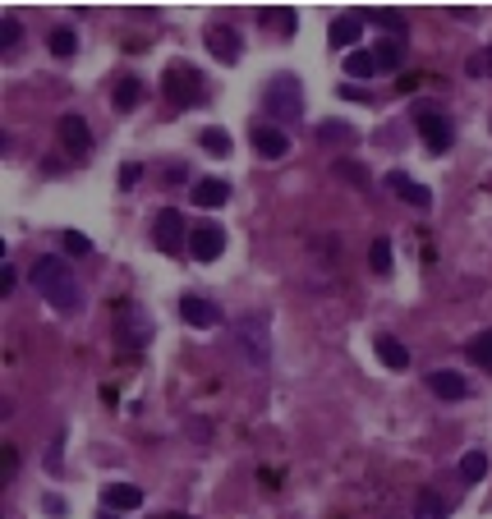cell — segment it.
<instances>
[{
    "label": "cell",
    "mask_w": 492,
    "mask_h": 519,
    "mask_svg": "<svg viewBox=\"0 0 492 519\" xmlns=\"http://www.w3.org/2000/svg\"><path fill=\"white\" fill-rule=\"evenodd\" d=\"M28 281H33V290H37L60 317H78V313H84V285L74 281V271H69L65 258L42 253V258L33 262V271H28Z\"/></svg>",
    "instance_id": "cell-1"
},
{
    "label": "cell",
    "mask_w": 492,
    "mask_h": 519,
    "mask_svg": "<svg viewBox=\"0 0 492 519\" xmlns=\"http://www.w3.org/2000/svg\"><path fill=\"white\" fill-rule=\"evenodd\" d=\"M262 111L271 120H281V124H290V120L304 116V88H299V78H290V74L271 78V84L262 88Z\"/></svg>",
    "instance_id": "cell-2"
},
{
    "label": "cell",
    "mask_w": 492,
    "mask_h": 519,
    "mask_svg": "<svg viewBox=\"0 0 492 519\" xmlns=\"http://www.w3.org/2000/svg\"><path fill=\"white\" fill-rule=\"evenodd\" d=\"M161 92H166V101H175L180 111H189V106L207 101V78L194 65H171L166 78H161Z\"/></svg>",
    "instance_id": "cell-3"
},
{
    "label": "cell",
    "mask_w": 492,
    "mask_h": 519,
    "mask_svg": "<svg viewBox=\"0 0 492 519\" xmlns=\"http://www.w3.org/2000/svg\"><path fill=\"white\" fill-rule=\"evenodd\" d=\"M415 120H419V139H423V148H428L432 156L451 152V143H456V124H451V116H447V111H432V106H419Z\"/></svg>",
    "instance_id": "cell-4"
},
{
    "label": "cell",
    "mask_w": 492,
    "mask_h": 519,
    "mask_svg": "<svg viewBox=\"0 0 492 519\" xmlns=\"http://www.w3.org/2000/svg\"><path fill=\"white\" fill-rule=\"evenodd\" d=\"M235 340L244 349V359H249L254 368H267L271 349H267V317H239L235 322Z\"/></svg>",
    "instance_id": "cell-5"
},
{
    "label": "cell",
    "mask_w": 492,
    "mask_h": 519,
    "mask_svg": "<svg viewBox=\"0 0 492 519\" xmlns=\"http://www.w3.org/2000/svg\"><path fill=\"white\" fill-rule=\"evenodd\" d=\"M116 340L125 349H143L152 340V322L143 317V308H133V304H120L116 313Z\"/></svg>",
    "instance_id": "cell-6"
},
{
    "label": "cell",
    "mask_w": 492,
    "mask_h": 519,
    "mask_svg": "<svg viewBox=\"0 0 492 519\" xmlns=\"http://www.w3.org/2000/svg\"><path fill=\"white\" fill-rule=\"evenodd\" d=\"M207 51L222 65H239V56H244V37L230 28V23H212L207 28Z\"/></svg>",
    "instance_id": "cell-7"
},
{
    "label": "cell",
    "mask_w": 492,
    "mask_h": 519,
    "mask_svg": "<svg viewBox=\"0 0 492 519\" xmlns=\"http://www.w3.org/2000/svg\"><path fill=\"white\" fill-rule=\"evenodd\" d=\"M249 143H254V152H258V156L281 161V156L290 152V133H286V129H277V124H249Z\"/></svg>",
    "instance_id": "cell-8"
},
{
    "label": "cell",
    "mask_w": 492,
    "mask_h": 519,
    "mask_svg": "<svg viewBox=\"0 0 492 519\" xmlns=\"http://www.w3.org/2000/svg\"><path fill=\"white\" fill-rule=\"evenodd\" d=\"M152 235H157V249L161 253H180V239H184V216H180V207H161L157 221H152Z\"/></svg>",
    "instance_id": "cell-9"
},
{
    "label": "cell",
    "mask_w": 492,
    "mask_h": 519,
    "mask_svg": "<svg viewBox=\"0 0 492 519\" xmlns=\"http://www.w3.org/2000/svg\"><path fill=\"white\" fill-rule=\"evenodd\" d=\"M180 317L189 322V326H198V331H212V326H222V308L212 304V299H203V294H184L180 299Z\"/></svg>",
    "instance_id": "cell-10"
},
{
    "label": "cell",
    "mask_w": 492,
    "mask_h": 519,
    "mask_svg": "<svg viewBox=\"0 0 492 519\" xmlns=\"http://www.w3.org/2000/svg\"><path fill=\"white\" fill-rule=\"evenodd\" d=\"M387 188L400 198V203H409V207H419V212H428L432 207V188L428 184H419V180H409L405 171H391L387 175Z\"/></svg>",
    "instance_id": "cell-11"
},
{
    "label": "cell",
    "mask_w": 492,
    "mask_h": 519,
    "mask_svg": "<svg viewBox=\"0 0 492 519\" xmlns=\"http://www.w3.org/2000/svg\"><path fill=\"white\" fill-rule=\"evenodd\" d=\"M189 253H194L198 262H216L226 253V230L222 226H198L194 235H189Z\"/></svg>",
    "instance_id": "cell-12"
},
{
    "label": "cell",
    "mask_w": 492,
    "mask_h": 519,
    "mask_svg": "<svg viewBox=\"0 0 492 519\" xmlns=\"http://www.w3.org/2000/svg\"><path fill=\"white\" fill-rule=\"evenodd\" d=\"M60 143L69 148V156H93V133H88V120L84 116H60Z\"/></svg>",
    "instance_id": "cell-13"
},
{
    "label": "cell",
    "mask_w": 492,
    "mask_h": 519,
    "mask_svg": "<svg viewBox=\"0 0 492 519\" xmlns=\"http://www.w3.org/2000/svg\"><path fill=\"white\" fill-rule=\"evenodd\" d=\"M139 506H143V487H133V483L101 487V510H139Z\"/></svg>",
    "instance_id": "cell-14"
},
{
    "label": "cell",
    "mask_w": 492,
    "mask_h": 519,
    "mask_svg": "<svg viewBox=\"0 0 492 519\" xmlns=\"http://www.w3.org/2000/svg\"><path fill=\"white\" fill-rule=\"evenodd\" d=\"M428 391L437 400H464L470 395V381H464L460 372H451V368H437V372H428Z\"/></svg>",
    "instance_id": "cell-15"
},
{
    "label": "cell",
    "mask_w": 492,
    "mask_h": 519,
    "mask_svg": "<svg viewBox=\"0 0 492 519\" xmlns=\"http://www.w3.org/2000/svg\"><path fill=\"white\" fill-rule=\"evenodd\" d=\"M373 354H377V363L391 368V372H405V368H409V349H405L391 331H382V336L373 340Z\"/></svg>",
    "instance_id": "cell-16"
},
{
    "label": "cell",
    "mask_w": 492,
    "mask_h": 519,
    "mask_svg": "<svg viewBox=\"0 0 492 519\" xmlns=\"http://www.w3.org/2000/svg\"><path fill=\"white\" fill-rule=\"evenodd\" d=\"M364 23H368L364 14H341V19L332 23V33H327V37H332V46H336V51H350L354 42L364 37Z\"/></svg>",
    "instance_id": "cell-17"
},
{
    "label": "cell",
    "mask_w": 492,
    "mask_h": 519,
    "mask_svg": "<svg viewBox=\"0 0 492 519\" xmlns=\"http://www.w3.org/2000/svg\"><path fill=\"white\" fill-rule=\"evenodd\" d=\"M194 203L198 207H222V203H230V184L226 180H198L194 184Z\"/></svg>",
    "instance_id": "cell-18"
},
{
    "label": "cell",
    "mask_w": 492,
    "mask_h": 519,
    "mask_svg": "<svg viewBox=\"0 0 492 519\" xmlns=\"http://www.w3.org/2000/svg\"><path fill=\"white\" fill-rule=\"evenodd\" d=\"M373 56H377V69H382V74H396V69L405 65V51H400V37H382V42L373 46Z\"/></svg>",
    "instance_id": "cell-19"
},
{
    "label": "cell",
    "mask_w": 492,
    "mask_h": 519,
    "mask_svg": "<svg viewBox=\"0 0 492 519\" xmlns=\"http://www.w3.org/2000/svg\"><path fill=\"white\" fill-rule=\"evenodd\" d=\"M139 101H143V84H139V78H120L116 92H111V106H116L120 116H129Z\"/></svg>",
    "instance_id": "cell-20"
},
{
    "label": "cell",
    "mask_w": 492,
    "mask_h": 519,
    "mask_svg": "<svg viewBox=\"0 0 492 519\" xmlns=\"http://www.w3.org/2000/svg\"><path fill=\"white\" fill-rule=\"evenodd\" d=\"M359 133H354L345 120H327V124H318V143L322 148H345V143H354Z\"/></svg>",
    "instance_id": "cell-21"
},
{
    "label": "cell",
    "mask_w": 492,
    "mask_h": 519,
    "mask_svg": "<svg viewBox=\"0 0 492 519\" xmlns=\"http://www.w3.org/2000/svg\"><path fill=\"white\" fill-rule=\"evenodd\" d=\"M345 74H350V78H373V74H377V56H373V46L350 51V56H345Z\"/></svg>",
    "instance_id": "cell-22"
},
{
    "label": "cell",
    "mask_w": 492,
    "mask_h": 519,
    "mask_svg": "<svg viewBox=\"0 0 492 519\" xmlns=\"http://www.w3.org/2000/svg\"><path fill=\"white\" fill-rule=\"evenodd\" d=\"M451 515V506L437 497V491L428 487V491H419V501H415V519H447Z\"/></svg>",
    "instance_id": "cell-23"
},
{
    "label": "cell",
    "mask_w": 492,
    "mask_h": 519,
    "mask_svg": "<svg viewBox=\"0 0 492 519\" xmlns=\"http://www.w3.org/2000/svg\"><path fill=\"white\" fill-rule=\"evenodd\" d=\"M464 354H470V363H474V368L492 372V331H479L470 345H464Z\"/></svg>",
    "instance_id": "cell-24"
},
{
    "label": "cell",
    "mask_w": 492,
    "mask_h": 519,
    "mask_svg": "<svg viewBox=\"0 0 492 519\" xmlns=\"http://www.w3.org/2000/svg\"><path fill=\"white\" fill-rule=\"evenodd\" d=\"M368 23H377V28H387V37H405V14L400 10H364Z\"/></svg>",
    "instance_id": "cell-25"
},
{
    "label": "cell",
    "mask_w": 492,
    "mask_h": 519,
    "mask_svg": "<svg viewBox=\"0 0 492 519\" xmlns=\"http://www.w3.org/2000/svg\"><path fill=\"white\" fill-rule=\"evenodd\" d=\"M460 478H464V483H483V478H488V455H483V451H464Z\"/></svg>",
    "instance_id": "cell-26"
},
{
    "label": "cell",
    "mask_w": 492,
    "mask_h": 519,
    "mask_svg": "<svg viewBox=\"0 0 492 519\" xmlns=\"http://www.w3.org/2000/svg\"><path fill=\"white\" fill-rule=\"evenodd\" d=\"M368 267L377 271V276H387V271H391V239H387V235H377V239H373V249H368Z\"/></svg>",
    "instance_id": "cell-27"
},
{
    "label": "cell",
    "mask_w": 492,
    "mask_h": 519,
    "mask_svg": "<svg viewBox=\"0 0 492 519\" xmlns=\"http://www.w3.org/2000/svg\"><path fill=\"white\" fill-rule=\"evenodd\" d=\"M341 180H350L354 188H359V194H368V184H373V175L364 171V166H354V161H336V166H332Z\"/></svg>",
    "instance_id": "cell-28"
},
{
    "label": "cell",
    "mask_w": 492,
    "mask_h": 519,
    "mask_svg": "<svg viewBox=\"0 0 492 519\" xmlns=\"http://www.w3.org/2000/svg\"><path fill=\"white\" fill-rule=\"evenodd\" d=\"M19 37H23L19 19H14V14H5V19H0V51H5V56H14V51H19Z\"/></svg>",
    "instance_id": "cell-29"
},
{
    "label": "cell",
    "mask_w": 492,
    "mask_h": 519,
    "mask_svg": "<svg viewBox=\"0 0 492 519\" xmlns=\"http://www.w3.org/2000/svg\"><path fill=\"white\" fill-rule=\"evenodd\" d=\"M46 42H51V51H56L60 60H69L74 51H78V37H74L69 28H51V37H46Z\"/></svg>",
    "instance_id": "cell-30"
},
{
    "label": "cell",
    "mask_w": 492,
    "mask_h": 519,
    "mask_svg": "<svg viewBox=\"0 0 492 519\" xmlns=\"http://www.w3.org/2000/svg\"><path fill=\"white\" fill-rule=\"evenodd\" d=\"M198 143H203L207 152H216V156H226V152H230V133H226V129H203Z\"/></svg>",
    "instance_id": "cell-31"
},
{
    "label": "cell",
    "mask_w": 492,
    "mask_h": 519,
    "mask_svg": "<svg viewBox=\"0 0 492 519\" xmlns=\"http://www.w3.org/2000/svg\"><path fill=\"white\" fill-rule=\"evenodd\" d=\"M464 74H470V78H492V46H483L479 56L464 60Z\"/></svg>",
    "instance_id": "cell-32"
},
{
    "label": "cell",
    "mask_w": 492,
    "mask_h": 519,
    "mask_svg": "<svg viewBox=\"0 0 492 519\" xmlns=\"http://www.w3.org/2000/svg\"><path fill=\"white\" fill-rule=\"evenodd\" d=\"M65 253H69V258H88V253H93V239L78 235V230H69V235H65Z\"/></svg>",
    "instance_id": "cell-33"
},
{
    "label": "cell",
    "mask_w": 492,
    "mask_h": 519,
    "mask_svg": "<svg viewBox=\"0 0 492 519\" xmlns=\"http://www.w3.org/2000/svg\"><path fill=\"white\" fill-rule=\"evenodd\" d=\"M60 442H65V436H56V442H51V455H46V474H65V464H60Z\"/></svg>",
    "instance_id": "cell-34"
},
{
    "label": "cell",
    "mask_w": 492,
    "mask_h": 519,
    "mask_svg": "<svg viewBox=\"0 0 492 519\" xmlns=\"http://www.w3.org/2000/svg\"><path fill=\"white\" fill-rule=\"evenodd\" d=\"M139 180H143V166H133V161H129V166L120 171V188H133Z\"/></svg>",
    "instance_id": "cell-35"
},
{
    "label": "cell",
    "mask_w": 492,
    "mask_h": 519,
    "mask_svg": "<svg viewBox=\"0 0 492 519\" xmlns=\"http://www.w3.org/2000/svg\"><path fill=\"white\" fill-rule=\"evenodd\" d=\"M189 436H198V442H207V436H212V427H207L203 419H194V423H189Z\"/></svg>",
    "instance_id": "cell-36"
},
{
    "label": "cell",
    "mask_w": 492,
    "mask_h": 519,
    "mask_svg": "<svg viewBox=\"0 0 492 519\" xmlns=\"http://www.w3.org/2000/svg\"><path fill=\"white\" fill-rule=\"evenodd\" d=\"M42 506H46V515H51V519H60V515H65V501H60V497H46Z\"/></svg>",
    "instance_id": "cell-37"
},
{
    "label": "cell",
    "mask_w": 492,
    "mask_h": 519,
    "mask_svg": "<svg viewBox=\"0 0 492 519\" xmlns=\"http://www.w3.org/2000/svg\"><path fill=\"white\" fill-rule=\"evenodd\" d=\"M14 281H19V276H14V267L5 262V276H0V294H10V290H14Z\"/></svg>",
    "instance_id": "cell-38"
},
{
    "label": "cell",
    "mask_w": 492,
    "mask_h": 519,
    "mask_svg": "<svg viewBox=\"0 0 492 519\" xmlns=\"http://www.w3.org/2000/svg\"><path fill=\"white\" fill-rule=\"evenodd\" d=\"M341 97H350V101H368V92H364V88H354V84H345Z\"/></svg>",
    "instance_id": "cell-39"
},
{
    "label": "cell",
    "mask_w": 492,
    "mask_h": 519,
    "mask_svg": "<svg viewBox=\"0 0 492 519\" xmlns=\"http://www.w3.org/2000/svg\"><path fill=\"white\" fill-rule=\"evenodd\" d=\"M14 469H19V451H14V446H10V451H5V478H10V474H14Z\"/></svg>",
    "instance_id": "cell-40"
},
{
    "label": "cell",
    "mask_w": 492,
    "mask_h": 519,
    "mask_svg": "<svg viewBox=\"0 0 492 519\" xmlns=\"http://www.w3.org/2000/svg\"><path fill=\"white\" fill-rule=\"evenodd\" d=\"M101 519H120V515H111V510H101Z\"/></svg>",
    "instance_id": "cell-41"
}]
</instances>
